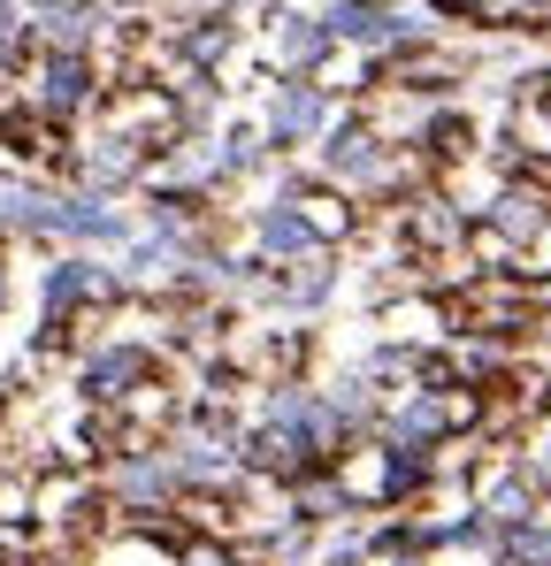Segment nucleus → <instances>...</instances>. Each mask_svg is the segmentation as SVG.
Wrapping results in <instances>:
<instances>
[{"instance_id": "1", "label": "nucleus", "mask_w": 551, "mask_h": 566, "mask_svg": "<svg viewBox=\"0 0 551 566\" xmlns=\"http://www.w3.org/2000/svg\"><path fill=\"white\" fill-rule=\"evenodd\" d=\"M314 123H322V99H314V93L291 85V93L276 99V130H314Z\"/></svg>"}, {"instance_id": "2", "label": "nucleus", "mask_w": 551, "mask_h": 566, "mask_svg": "<svg viewBox=\"0 0 551 566\" xmlns=\"http://www.w3.org/2000/svg\"><path fill=\"white\" fill-rule=\"evenodd\" d=\"M39 93L54 99V107H70V99L85 93V70H77V62H62V54H54V62H46V85H39Z\"/></svg>"}, {"instance_id": "3", "label": "nucleus", "mask_w": 551, "mask_h": 566, "mask_svg": "<svg viewBox=\"0 0 551 566\" xmlns=\"http://www.w3.org/2000/svg\"><path fill=\"white\" fill-rule=\"evenodd\" d=\"M337 23H345L353 39H391V31H398V15H383V8H345Z\"/></svg>"}, {"instance_id": "4", "label": "nucleus", "mask_w": 551, "mask_h": 566, "mask_svg": "<svg viewBox=\"0 0 551 566\" xmlns=\"http://www.w3.org/2000/svg\"><path fill=\"white\" fill-rule=\"evenodd\" d=\"M261 238H269V245H306V222H299V214H269Z\"/></svg>"}]
</instances>
